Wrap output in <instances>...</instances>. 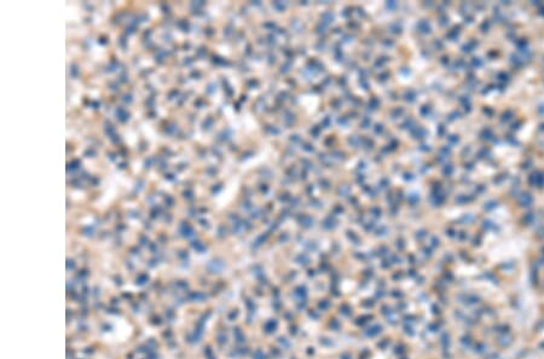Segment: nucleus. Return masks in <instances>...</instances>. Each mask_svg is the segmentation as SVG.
Instances as JSON below:
<instances>
[]
</instances>
